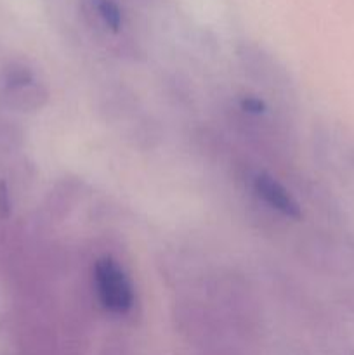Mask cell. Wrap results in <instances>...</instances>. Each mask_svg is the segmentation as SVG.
Masks as SVG:
<instances>
[{"label": "cell", "mask_w": 354, "mask_h": 355, "mask_svg": "<svg viewBox=\"0 0 354 355\" xmlns=\"http://www.w3.org/2000/svg\"><path fill=\"white\" fill-rule=\"evenodd\" d=\"M94 281L99 302L113 314H125L134 305V291L127 274L110 257H103L94 267Z\"/></svg>", "instance_id": "cell-1"}, {"label": "cell", "mask_w": 354, "mask_h": 355, "mask_svg": "<svg viewBox=\"0 0 354 355\" xmlns=\"http://www.w3.org/2000/svg\"><path fill=\"white\" fill-rule=\"evenodd\" d=\"M253 187H255V193L259 194L273 210L280 211L281 215H285V217L288 218L302 217L301 207H298L297 201L294 200V196H292V194L271 175H267V173H259V175L255 177V180H253Z\"/></svg>", "instance_id": "cell-2"}, {"label": "cell", "mask_w": 354, "mask_h": 355, "mask_svg": "<svg viewBox=\"0 0 354 355\" xmlns=\"http://www.w3.org/2000/svg\"><path fill=\"white\" fill-rule=\"evenodd\" d=\"M83 7L113 33H118L124 26V10L115 0H83Z\"/></svg>", "instance_id": "cell-3"}, {"label": "cell", "mask_w": 354, "mask_h": 355, "mask_svg": "<svg viewBox=\"0 0 354 355\" xmlns=\"http://www.w3.org/2000/svg\"><path fill=\"white\" fill-rule=\"evenodd\" d=\"M242 107L245 111H248V113H264L266 111V104L262 103L260 99H257V97H245V99H242Z\"/></svg>", "instance_id": "cell-4"}, {"label": "cell", "mask_w": 354, "mask_h": 355, "mask_svg": "<svg viewBox=\"0 0 354 355\" xmlns=\"http://www.w3.org/2000/svg\"><path fill=\"white\" fill-rule=\"evenodd\" d=\"M10 211V200H9V193H7V186L6 184H0V215L2 217H7Z\"/></svg>", "instance_id": "cell-5"}]
</instances>
